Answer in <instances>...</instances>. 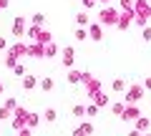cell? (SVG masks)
I'll return each mask as SVG.
<instances>
[{
	"label": "cell",
	"instance_id": "21",
	"mask_svg": "<svg viewBox=\"0 0 151 136\" xmlns=\"http://www.w3.org/2000/svg\"><path fill=\"white\" fill-rule=\"evenodd\" d=\"M13 73H15V76H25V65L15 63V65H13Z\"/></svg>",
	"mask_w": 151,
	"mask_h": 136
},
{
	"label": "cell",
	"instance_id": "15",
	"mask_svg": "<svg viewBox=\"0 0 151 136\" xmlns=\"http://www.w3.org/2000/svg\"><path fill=\"white\" fill-rule=\"evenodd\" d=\"M111 88H113V91H126V81H124V78H116V81L111 83Z\"/></svg>",
	"mask_w": 151,
	"mask_h": 136
},
{
	"label": "cell",
	"instance_id": "4",
	"mask_svg": "<svg viewBox=\"0 0 151 136\" xmlns=\"http://www.w3.org/2000/svg\"><path fill=\"white\" fill-rule=\"evenodd\" d=\"M60 58H63L60 63H63V65H68V68H70V65L76 63V50H73V48L68 45V48H63V50H60Z\"/></svg>",
	"mask_w": 151,
	"mask_h": 136
},
{
	"label": "cell",
	"instance_id": "3",
	"mask_svg": "<svg viewBox=\"0 0 151 136\" xmlns=\"http://www.w3.org/2000/svg\"><path fill=\"white\" fill-rule=\"evenodd\" d=\"M139 116H141V111L136 109V104H126L124 114H121V121H136Z\"/></svg>",
	"mask_w": 151,
	"mask_h": 136
},
{
	"label": "cell",
	"instance_id": "10",
	"mask_svg": "<svg viewBox=\"0 0 151 136\" xmlns=\"http://www.w3.org/2000/svg\"><path fill=\"white\" fill-rule=\"evenodd\" d=\"M38 124H40V116H38V114H28L25 116V126H28V129H35Z\"/></svg>",
	"mask_w": 151,
	"mask_h": 136
},
{
	"label": "cell",
	"instance_id": "33",
	"mask_svg": "<svg viewBox=\"0 0 151 136\" xmlns=\"http://www.w3.org/2000/svg\"><path fill=\"white\" fill-rule=\"evenodd\" d=\"M0 93H3V83H0Z\"/></svg>",
	"mask_w": 151,
	"mask_h": 136
},
{
	"label": "cell",
	"instance_id": "29",
	"mask_svg": "<svg viewBox=\"0 0 151 136\" xmlns=\"http://www.w3.org/2000/svg\"><path fill=\"white\" fill-rule=\"evenodd\" d=\"M5 48H8V40H5V38H0V50H5Z\"/></svg>",
	"mask_w": 151,
	"mask_h": 136
},
{
	"label": "cell",
	"instance_id": "28",
	"mask_svg": "<svg viewBox=\"0 0 151 136\" xmlns=\"http://www.w3.org/2000/svg\"><path fill=\"white\" fill-rule=\"evenodd\" d=\"M8 116H10V111H8L5 106H3V109H0V119H8Z\"/></svg>",
	"mask_w": 151,
	"mask_h": 136
},
{
	"label": "cell",
	"instance_id": "16",
	"mask_svg": "<svg viewBox=\"0 0 151 136\" xmlns=\"http://www.w3.org/2000/svg\"><path fill=\"white\" fill-rule=\"evenodd\" d=\"M58 53V45L53 43V40H50V43H45V55H55Z\"/></svg>",
	"mask_w": 151,
	"mask_h": 136
},
{
	"label": "cell",
	"instance_id": "6",
	"mask_svg": "<svg viewBox=\"0 0 151 136\" xmlns=\"http://www.w3.org/2000/svg\"><path fill=\"white\" fill-rule=\"evenodd\" d=\"M35 86H38V78L33 76V73H25V76H23V88L30 91V88H35Z\"/></svg>",
	"mask_w": 151,
	"mask_h": 136
},
{
	"label": "cell",
	"instance_id": "14",
	"mask_svg": "<svg viewBox=\"0 0 151 136\" xmlns=\"http://www.w3.org/2000/svg\"><path fill=\"white\" fill-rule=\"evenodd\" d=\"M76 23H78V25H91V20H88V13L86 10H83V13H78V18H76Z\"/></svg>",
	"mask_w": 151,
	"mask_h": 136
},
{
	"label": "cell",
	"instance_id": "2",
	"mask_svg": "<svg viewBox=\"0 0 151 136\" xmlns=\"http://www.w3.org/2000/svg\"><path fill=\"white\" fill-rule=\"evenodd\" d=\"M144 93H146V88H144V86H136V83H134V86L126 91V104H139L141 98H144Z\"/></svg>",
	"mask_w": 151,
	"mask_h": 136
},
{
	"label": "cell",
	"instance_id": "17",
	"mask_svg": "<svg viewBox=\"0 0 151 136\" xmlns=\"http://www.w3.org/2000/svg\"><path fill=\"white\" fill-rule=\"evenodd\" d=\"M30 23H33V25H43V23H45V18H43V13H35V15L30 18Z\"/></svg>",
	"mask_w": 151,
	"mask_h": 136
},
{
	"label": "cell",
	"instance_id": "12",
	"mask_svg": "<svg viewBox=\"0 0 151 136\" xmlns=\"http://www.w3.org/2000/svg\"><path fill=\"white\" fill-rule=\"evenodd\" d=\"M93 104H96L98 109H101V106H106V104H108V98H106V93H101V91H98L96 96H93Z\"/></svg>",
	"mask_w": 151,
	"mask_h": 136
},
{
	"label": "cell",
	"instance_id": "11",
	"mask_svg": "<svg viewBox=\"0 0 151 136\" xmlns=\"http://www.w3.org/2000/svg\"><path fill=\"white\" fill-rule=\"evenodd\" d=\"M81 81H83L81 71H68V83H81Z\"/></svg>",
	"mask_w": 151,
	"mask_h": 136
},
{
	"label": "cell",
	"instance_id": "30",
	"mask_svg": "<svg viewBox=\"0 0 151 136\" xmlns=\"http://www.w3.org/2000/svg\"><path fill=\"white\" fill-rule=\"evenodd\" d=\"M144 88H146V91H151V78H146V81H144Z\"/></svg>",
	"mask_w": 151,
	"mask_h": 136
},
{
	"label": "cell",
	"instance_id": "19",
	"mask_svg": "<svg viewBox=\"0 0 151 136\" xmlns=\"http://www.w3.org/2000/svg\"><path fill=\"white\" fill-rule=\"evenodd\" d=\"M3 106H5L8 111H15V109H18V104H15V98H5V104H3Z\"/></svg>",
	"mask_w": 151,
	"mask_h": 136
},
{
	"label": "cell",
	"instance_id": "9",
	"mask_svg": "<svg viewBox=\"0 0 151 136\" xmlns=\"http://www.w3.org/2000/svg\"><path fill=\"white\" fill-rule=\"evenodd\" d=\"M149 119H146V116H139V119H136V131H141V134H146V131H149Z\"/></svg>",
	"mask_w": 151,
	"mask_h": 136
},
{
	"label": "cell",
	"instance_id": "1",
	"mask_svg": "<svg viewBox=\"0 0 151 136\" xmlns=\"http://www.w3.org/2000/svg\"><path fill=\"white\" fill-rule=\"evenodd\" d=\"M98 20H101V25H116V23H119V10L106 5L101 10V15H98Z\"/></svg>",
	"mask_w": 151,
	"mask_h": 136
},
{
	"label": "cell",
	"instance_id": "8",
	"mask_svg": "<svg viewBox=\"0 0 151 136\" xmlns=\"http://www.w3.org/2000/svg\"><path fill=\"white\" fill-rule=\"evenodd\" d=\"M23 30H25V18H15V23H13V35H23Z\"/></svg>",
	"mask_w": 151,
	"mask_h": 136
},
{
	"label": "cell",
	"instance_id": "24",
	"mask_svg": "<svg viewBox=\"0 0 151 136\" xmlns=\"http://www.w3.org/2000/svg\"><path fill=\"white\" fill-rule=\"evenodd\" d=\"M76 38H78V40H86V38H88V33L83 30V28H78V30H76Z\"/></svg>",
	"mask_w": 151,
	"mask_h": 136
},
{
	"label": "cell",
	"instance_id": "18",
	"mask_svg": "<svg viewBox=\"0 0 151 136\" xmlns=\"http://www.w3.org/2000/svg\"><path fill=\"white\" fill-rule=\"evenodd\" d=\"M40 88H43V91H53V78H43V81H40Z\"/></svg>",
	"mask_w": 151,
	"mask_h": 136
},
{
	"label": "cell",
	"instance_id": "20",
	"mask_svg": "<svg viewBox=\"0 0 151 136\" xmlns=\"http://www.w3.org/2000/svg\"><path fill=\"white\" fill-rule=\"evenodd\" d=\"M121 10H134V0H121Z\"/></svg>",
	"mask_w": 151,
	"mask_h": 136
},
{
	"label": "cell",
	"instance_id": "13",
	"mask_svg": "<svg viewBox=\"0 0 151 136\" xmlns=\"http://www.w3.org/2000/svg\"><path fill=\"white\" fill-rule=\"evenodd\" d=\"M55 119H58V114H55L53 109H45V111H43V121H48V124H53Z\"/></svg>",
	"mask_w": 151,
	"mask_h": 136
},
{
	"label": "cell",
	"instance_id": "26",
	"mask_svg": "<svg viewBox=\"0 0 151 136\" xmlns=\"http://www.w3.org/2000/svg\"><path fill=\"white\" fill-rule=\"evenodd\" d=\"M124 109H126L124 104H113V114H119V116H121V114H124Z\"/></svg>",
	"mask_w": 151,
	"mask_h": 136
},
{
	"label": "cell",
	"instance_id": "27",
	"mask_svg": "<svg viewBox=\"0 0 151 136\" xmlns=\"http://www.w3.org/2000/svg\"><path fill=\"white\" fill-rule=\"evenodd\" d=\"M83 114H86V109H83V106H76V109H73V116H78V119H81Z\"/></svg>",
	"mask_w": 151,
	"mask_h": 136
},
{
	"label": "cell",
	"instance_id": "5",
	"mask_svg": "<svg viewBox=\"0 0 151 136\" xmlns=\"http://www.w3.org/2000/svg\"><path fill=\"white\" fill-rule=\"evenodd\" d=\"M88 38L101 40V23H91V25H88Z\"/></svg>",
	"mask_w": 151,
	"mask_h": 136
},
{
	"label": "cell",
	"instance_id": "32",
	"mask_svg": "<svg viewBox=\"0 0 151 136\" xmlns=\"http://www.w3.org/2000/svg\"><path fill=\"white\" fill-rule=\"evenodd\" d=\"M101 3H103V5H108V3H111V0H101Z\"/></svg>",
	"mask_w": 151,
	"mask_h": 136
},
{
	"label": "cell",
	"instance_id": "7",
	"mask_svg": "<svg viewBox=\"0 0 151 136\" xmlns=\"http://www.w3.org/2000/svg\"><path fill=\"white\" fill-rule=\"evenodd\" d=\"M88 134H93V126L88 124V121H83V124L73 131V136H88Z\"/></svg>",
	"mask_w": 151,
	"mask_h": 136
},
{
	"label": "cell",
	"instance_id": "25",
	"mask_svg": "<svg viewBox=\"0 0 151 136\" xmlns=\"http://www.w3.org/2000/svg\"><path fill=\"white\" fill-rule=\"evenodd\" d=\"M141 38H144V40H151V28L144 25V30H141Z\"/></svg>",
	"mask_w": 151,
	"mask_h": 136
},
{
	"label": "cell",
	"instance_id": "31",
	"mask_svg": "<svg viewBox=\"0 0 151 136\" xmlns=\"http://www.w3.org/2000/svg\"><path fill=\"white\" fill-rule=\"evenodd\" d=\"M129 136H144V134H141V131H136V129H134V131H131Z\"/></svg>",
	"mask_w": 151,
	"mask_h": 136
},
{
	"label": "cell",
	"instance_id": "23",
	"mask_svg": "<svg viewBox=\"0 0 151 136\" xmlns=\"http://www.w3.org/2000/svg\"><path fill=\"white\" fill-rule=\"evenodd\" d=\"M96 3H98V0H81V5L86 8V10H91V8H96Z\"/></svg>",
	"mask_w": 151,
	"mask_h": 136
},
{
	"label": "cell",
	"instance_id": "22",
	"mask_svg": "<svg viewBox=\"0 0 151 136\" xmlns=\"http://www.w3.org/2000/svg\"><path fill=\"white\" fill-rule=\"evenodd\" d=\"M96 114H98V106H96V104L86 106V116H96Z\"/></svg>",
	"mask_w": 151,
	"mask_h": 136
}]
</instances>
